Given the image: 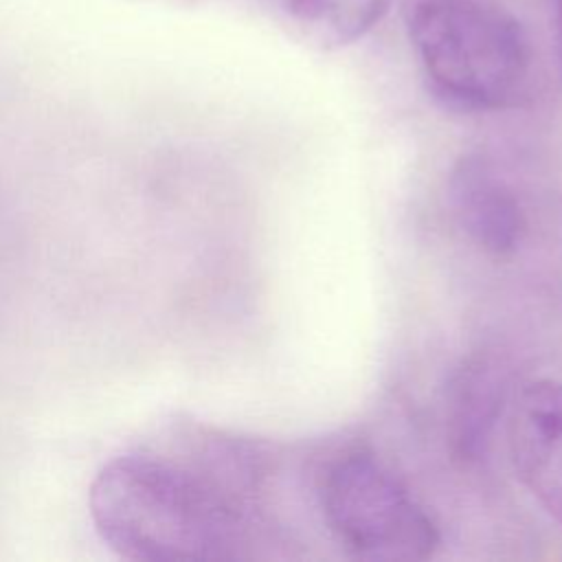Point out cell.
Segmentation results:
<instances>
[{"label": "cell", "mask_w": 562, "mask_h": 562, "mask_svg": "<svg viewBox=\"0 0 562 562\" xmlns=\"http://www.w3.org/2000/svg\"><path fill=\"white\" fill-rule=\"evenodd\" d=\"M246 457L193 424L147 430L92 481V525L127 560L244 558L252 538Z\"/></svg>", "instance_id": "cell-1"}, {"label": "cell", "mask_w": 562, "mask_h": 562, "mask_svg": "<svg viewBox=\"0 0 562 562\" xmlns=\"http://www.w3.org/2000/svg\"><path fill=\"white\" fill-rule=\"evenodd\" d=\"M406 33L432 88L468 110L514 105L531 75V44L501 0H402Z\"/></svg>", "instance_id": "cell-2"}, {"label": "cell", "mask_w": 562, "mask_h": 562, "mask_svg": "<svg viewBox=\"0 0 562 562\" xmlns=\"http://www.w3.org/2000/svg\"><path fill=\"white\" fill-rule=\"evenodd\" d=\"M321 507L336 540L362 560H426L441 542L428 509L369 452H345L329 463Z\"/></svg>", "instance_id": "cell-3"}, {"label": "cell", "mask_w": 562, "mask_h": 562, "mask_svg": "<svg viewBox=\"0 0 562 562\" xmlns=\"http://www.w3.org/2000/svg\"><path fill=\"white\" fill-rule=\"evenodd\" d=\"M507 450L520 483L562 525V382L536 380L512 397Z\"/></svg>", "instance_id": "cell-4"}, {"label": "cell", "mask_w": 562, "mask_h": 562, "mask_svg": "<svg viewBox=\"0 0 562 562\" xmlns=\"http://www.w3.org/2000/svg\"><path fill=\"white\" fill-rule=\"evenodd\" d=\"M448 200L459 228L481 252L496 259L518 252L529 231L527 213L490 160L461 158L448 180Z\"/></svg>", "instance_id": "cell-5"}, {"label": "cell", "mask_w": 562, "mask_h": 562, "mask_svg": "<svg viewBox=\"0 0 562 562\" xmlns=\"http://www.w3.org/2000/svg\"><path fill=\"white\" fill-rule=\"evenodd\" d=\"M261 4L288 35L327 50L360 40L382 20L391 0H261Z\"/></svg>", "instance_id": "cell-6"}, {"label": "cell", "mask_w": 562, "mask_h": 562, "mask_svg": "<svg viewBox=\"0 0 562 562\" xmlns=\"http://www.w3.org/2000/svg\"><path fill=\"white\" fill-rule=\"evenodd\" d=\"M505 378L490 360H472L454 382L450 400V439L461 459H479L503 415Z\"/></svg>", "instance_id": "cell-7"}, {"label": "cell", "mask_w": 562, "mask_h": 562, "mask_svg": "<svg viewBox=\"0 0 562 562\" xmlns=\"http://www.w3.org/2000/svg\"><path fill=\"white\" fill-rule=\"evenodd\" d=\"M555 4V24H558V37H560V48H562V0H553Z\"/></svg>", "instance_id": "cell-8"}]
</instances>
